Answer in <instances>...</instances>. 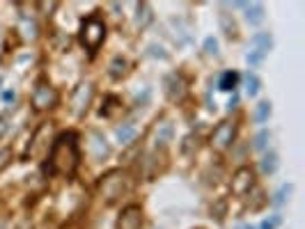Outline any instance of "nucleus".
I'll return each instance as SVG.
<instances>
[{
    "label": "nucleus",
    "instance_id": "obj_1",
    "mask_svg": "<svg viewBox=\"0 0 305 229\" xmlns=\"http://www.w3.org/2000/svg\"><path fill=\"white\" fill-rule=\"evenodd\" d=\"M78 145H76V135L74 133H62L51 149V167L53 172L62 174V177H71L78 167Z\"/></svg>",
    "mask_w": 305,
    "mask_h": 229
},
{
    "label": "nucleus",
    "instance_id": "obj_2",
    "mask_svg": "<svg viewBox=\"0 0 305 229\" xmlns=\"http://www.w3.org/2000/svg\"><path fill=\"white\" fill-rule=\"evenodd\" d=\"M99 195L106 204H115L126 190H129V174L122 169H110L108 174H103L99 179Z\"/></svg>",
    "mask_w": 305,
    "mask_h": 229
},
{
    "label": "nucleus",
    "instance_id": "obj_3",
    "mask_svg": "<svg viewBox=\"0 0 305 229\" xmlns=\"http://www.w3.org/2000/svg\"><path fill=\"white\" fill-rule=\"evenodd\" d=\"M103 39H106V23L99 16H88L80 23V44H83L90 53L99 50Z\"/></svg>",
    "mask_w": 305,
    "mask_h": 229
},
{
    "label": "nucleus",
    "instance_id": "obj_4",
    "mask_svg": "<svg viewBox=\"0 0 305 229\" xmlns=\"http://www.w3.org/2000/svg\"><path fill=\"white\" fill-rule=\"evenodd\" d=\"M30 103H33L35 110L44 112V110H51L56 108L58 103V90L46 80H39L33 90V96H30Z\"/></svg>",
    "mask_w": 305,
    "mask_h": 229
},
{
    "label": "nucleus",
    "instance_id": "obj_5",
    "mask_svg": "<svg viewBox=\"0 0 305 229\" xmlns=\"http://www.w3.org/2000/svg\"><path fill=\"white\" fill-rule=\"evenodd\" d=\"M234 137H236V124L220 122L216 128H213L211 137H209V145H211V149H216V151H227L232 147V142H234Z\"/></svg>",
    "mask_w": 305,
    "mask_h": 229
},
{
    "label": "nucleus",
    "instance_id": "obj_6",
    "mask_svg": "<svg viewBox=\"0 0 305 229\" xmlns=\"http://www.w3.org/2000/svg\"><path fill=\"white\" fill-rule=\"evenodd\" d=\"M92 99H94V85L92 82H80L74 90V94H71V112H74L76 117L85 114V110L90 108Z\"/></svg>",
    "mask_w": 305,
    "mask_h": 229
},
{
    "label": "nucleus",
    "instance_id": "obj_7",
    "mask_svg": "<svg viewBox=\"0 0 305 229\" xmlns=\"http://www.w3.org/2000/svg\"><path fill=\"white\" fill-rule=\"evenodd\" d=\"M253 50H250L248 55H245V60H248V64H259L264 58H266V53L271 50V46H273V37L268 35V32H257V35L253 37Z\"/></svg>",
    "mask_w": 305,
    "mask_h": 229
},
{
    "label": "nucleus",
    "instance_id": "obj_8",
    "mask_svg": "<svg viewBox=\"0 0 305 229\" xmlns=\"http://www.w3.org/2000/svg\"><path fill=\"white\" fill-rule=\"evenodd\" d=\"M230 188H232V192H234L236 197L248 195V192L255 188V174H253V169H250V167H239L234 172V177H232Z\"/></svg>",
    "mask_w": 305,
    "mask_h": 229
},
{
    "label": "nucleus",
    "instance_id": "obj_9",
    "mask_svg": "<svg viewBox=\"0 0 305 229\" xmlns=\"http://www.w3.org/2000/svg\"><path fill=\"white\" fill-rule=\"evenodd\" d=\"M143 227V209L135 204L126 206L117 220V229H140Z\"/></svg>",
    "mask_w": 305,
    "mask_h": 229
},
{
    "label": "nucleus",
    "instance_id": "obj_10",
    "mask_svg": "<svg viewBox=\"0 0 305 229\" xmlns=\"http://www.w3.org/2000/svg\"><path fill=\"white\" fill-rule=\"evenodd\" d=\"M165 94L170 101H181L186 94V82L181 78V73H170L165 78Z\"/></svg>",
    "mask_w": 305,
    "mask_h": 229
},
{
    "label": "nucleus",
    "instance_id": "obj_11",
    "mask_svg": "<svg viewBox=\"0 0 305 229\" xmlns=\"http://www.w3.org/2000/svg\"><path fill=\"white\" fill-rule=\"evenodd\" d=\"M90 151H92L94 160H103V158L110 156V145H108L106 137H103L99 131L90 133Z\"/></svg>",
    "mask_w": 305,
    "mask_h": 229
},
{
    "label": "nucleus",
    "instance_id": "obj_12",
    "mask_svg": "<svg viewBox=\"0 0 305 229\" xmlns=\"http://www.w3.org/2000/svg\"><path fill=\"white\" fill-rule=\"evenodd\" d=\"M53 131V126H51V124H42V126H39L37 128V131H35V135H33V142H30V147H28V154L30 156H37V154H42V149H44V147H46V145H44V142H42V137L44 135H48V133H51Z\"/></svg>",
    "mask_w": 305,
    "mask_h": 229
},
{
    "label": "nucleus",
    "instance_id": "obj_13",
    "mask_svg": "<svg viewBox=\"0 0 305 229\" xmlns=\"http://www.w3.org/2000/svg\"><path fill=\"white\" fill-rule=\"evenodd\" d=\"M245 18H248L250 25H259L264 21V5L262 3H245Z\"/></svg>",
    "mask_w": 305,
    "mask_h": 229
},
{
    "label": "nucleus",
    "instance_id": "obj_14",
    "mask_svg": "<svg viewBox=\"0 0 305 229\" xmlns=\"http://www.w3.org/2000/svg\"><path fill=\"white\" fill-rule=\"evenodd\" d=\"M172 124L170 122H161L156 126V133H154V140H156V147H168V142L172 140Z\"/></svg>",
    "mask_w": 305,
    "mask_h": 229
},
{
    "label": "nucleus",
    "instance_id": "obj_15",
    "mask_svg": "<svg viewBox=\"0 0 305 229\" xmlns=\"http://www.w3.org/2000/svg\"><path fill=\"white\" fill-rule=\"evenodd\" d=\"M115 135L122 145H131V142L135 140V135H138V128H135L133 124H122V126L115 131Z\"/></svg>",
    "mask_w": 305,
    "mask_h": 229
},
{
    "label": "nucleus",
    "instance_id": "obj_16",
    "mask_svg": "<svg viewBox=\"0 0 305 229\" xmlns=\"http://www.w3.org/2000/svg\"><path fill=\"white\" fill-rule=\"evenodd\" d=\"M126 71H129V62H126L122 55L113 58V62H110V76L113 78H122V76H126Z\"/></svg>",
    "mask_w": 305,
    "mask_h": 229
},
{
    "label": "nucleus",
    "instance_id": "obj_17",
    "mask_svg": "<svg viewBox=\"0 0 305 229\" xmlns=\"http://www.w3.org/2000/svg\"><path fill=\"white\" fill-rule=\"evenodd\" d=\"M278 165H280V163H278V154H275V151H268V154H264L259 167H262L264 174H273L278 169Z\"/></svg>",
    "mask_w": 305,
    "mask_h": 229
},
{
    "label": "nucleus",
    "instance_id": "obj_18",
    "mask_svg": "<svg viewBox=\"0 0 305 229\" xmlns=\"http://www.w3.org/2000/svg\"><path fill=\"white\" fill-rule=\"evenodd\" d=\"M135 23L138 27H147L152 23V7L147 3H140L138 5V16H135Z\"/></svg>",
    "mask_w": 305,
    "mask_h": 229
},
{
    "label": "nucleus",
    "instance_id": "obj_19",
    "mask_svg": "<svg viewBox=\"0 0 305 229\" xmlns=\"http://www.w3.org/2000/svg\"><path fill=\"white\" fill-rule=\"evenodd\" d=\"M236 82H239V76H236L234 71H225V73L220 76V82H218V90L230 92V90H234V87H236Z\"/></svg>",
    "mask_w": 305,
    "mask_h": 229
},
{
    "label": "nucleus",
    "instance_id": "obj_20",
    "mask_svg": "<svg viewBox=\"0 0 305 229\" xmlns=\"http://www.w3.org/2000/svg\"><path fill=\"white\" fill-rule=\"evenodd\" d=\"M268 114H271V101H259V103L255 105V122L264 124L268 119Z\"/></svg>",
    "mask_w": 305,
    "mask_h": 229
},
{
    "label": "nucleus",
    "instance_id": "obj_21",
    "mask_svg": "<svg viewBox=\"0 0 305 229\" xmlns=\"http://www.w3.org/2000/svg\"><path fill=\"white\" fill-rule=\"evenodd\" d=\"M259 87H262L259 78L255 76V73H248V76H245V92H248V96H257Z\"/></svg>",
    "mask_w": 305,
    "mask_h": 229
},
{
    "label": "nucleus",
    "instance_id": "obj_22",
    "mask_svg": "<svg viewBox=\"0 0 305 229\" xmlns=\"http://www.w3.org/2000/svg\"><path fill=\"white\" fill-rule=\"evenodd\" d=\"M291 192H294V186H291V183H285V186H280V190L275 192V204L280 206V204H285V202H289V195Z\"/></svg>",
    "mask_w": 305,
    "mask_h": 229
},
{
    "label": "nucleus",
    "instance_id": "obj_23",
    "mask_svg": "<svg viewBox=\"0 0 305 229\" xmlns=\"http://www.w3.org/2000/svg\"><path fill=\"white\" fill-rule=\"evenodd\" d=\"M268 140H271V133H268V131H259L257 135H255V149H266Z\"/></svg>",
    "mask_w": 305,
    "mask_h": 229
},
{
    "label": "nucleus",
    "instance_id": "obj_24",
    "mask_svg": "<svg viewBox=\"0 0 305 229\" xmlns=\"http://www.w3.org/2000/svg\"><path fill=\"white\" fill-rule=\"evenodd\" d=\"M220 23H223V30H225V35H227V37H232V35H234V21L230 23V16H227L225 12L220 14Z\"/></svg>",
    "mask_w": 305,
    "mask_h": 229
},
{
    "label": "nucleus",
    "instance_id": "obj_25",
    "mask_svg": "<svg viewBox=\"0 0 305 229\" xmlns=\"http://www.w3.org/2000/svg\"><path fill=\"white\" fill-rule=\"evenodd\" d=\"M280 222H282L280 215H271V218H266L262 222V229H275V227H280Z\"/></svg>",
    "mask_w": 305,
    "mask_h": 229
},
{
    "label": "nucleus",
    "instance_id": "obj_26",
    "mask_svg": "<svg viewBox=\"0 0 305 229\" xmlns=\"http://www.w3.org/2000/svg\"><path fill=\"white\" fill-rule=\"evenodd\" d=\"M204 50H207L209 55H218V41L213 39V37H207V39H204Z\"/></svg>",
    "mask_w": 305,
    "mask_h": 229
},
{
    "label": "nucleus",
    "instance_id": "obj_27",
    "mask_svg": "<svg viewBox=\"0 0 305 229\" xmlns=\"http://www.w3.org/2000/svg\"><path fill=\"white\" fill-rule=\"evenodd\" d=\"M10 131V114H0V140Z\"/></svg>",
    "mask_w": 305,
    "mask_h": 229
},
{
    "label": "nucleus",
    "instance_id": "obj_28",
    "mask_svg": "<svg viewBox=\"0 0 305 229\" xmlns=\"http://www.w3.org/2000/svg\"><path fill=\"white\" fill-rule=\"evenodd\" d=\"M10 158H12V151H10V149H3V151H0V169H3V167H7V163H10Z\"/></svg>",
    "mask_w": 305,
    "mask_h": 229
},
{
    "label": "nucleus",
    "instance_id": "obj_29",
    "mask_svg": "<svg viewBox=\"0 0 305 229\" xmlns=\"http://www.w3.org/2000/svg\"><path fill=\"white\" fill-rule=\"evenodd\" d=\"M236 101H239V99H236V94H234V96L230 99V103H227V108H230V110H232V108H236Z\"/></svg>",
    "mask_w": 305,
    "mask_h": 229
},
{
    "label": "nucleus",
    "instance_id": "obj_30",
    "mask_svg": "<svg viewBox=\"0 0 305 229\" xmlns=\"http://www.w3.org/2000/svg\"><path fill=\"white\" fill-rule=\"evenodd\" d=\"M5 101L10 103V101H14V92H5Z\"/></svg>",
    "mask_w": 305,
    "mask_h": 229
}]
</instances>
